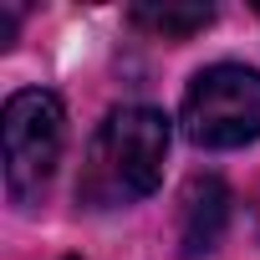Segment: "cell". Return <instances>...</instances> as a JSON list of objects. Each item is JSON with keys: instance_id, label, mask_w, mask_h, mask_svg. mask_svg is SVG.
I'll use <instances>...</instances> for the list:
<instances>
[{"instance_id": "1", "label": "cell", "mask_w": 260, "mask_h": 260, "mask_svg": "<svg viewBox=\"0 0 260 260\" xmlns=\"http://www.w3.org/2000/svg\"><path fill=\"white\" fill-rule=\"evenodd\" d=\"M169 158V117L158 107H117L87 143L77 199L87 209H122L158 189Z\"/></svg>"}, {"instance_id": "6", "label": "cell", "mask_w": 260, "mask_h": 260, "mask_svg": "<svg viewBox=\"0 0 260 260\" xmlns=\"http://www.w3.org/2000/svg\"><path fill=\"white\" fill-rule=\"evenodd\" d=\"M11 36H16V11L0 16V46H11Z\"/></svg>"}, {"instance_id": "5", "label": "cell", "mask_w": 260, "mask_h": 260, "mask_svg": "<svg viewBox=\"0 0 260 260\" xmlns=\"http://www.w3.org/2000/svg\"><path fill=\"white\" fill-rule=\"evenodd\" d=\"M214 21L209 6H133V26L153 31V36H169V41H184L194 31H204Z\"/></svg>"}, {"instance_id": "4", "label": "cell", "mask_w": 260, "mask_h": 260, "mask_svg": "<svg viewBox=\"0 0 260 260\" xmlns=\"http://www.w3.org/2000/svg\"><path fill=\"white\" fill-rule=\"evenodd\" d=\"M224 224H230V189H224L214 174L189 179L184 204H179V250H184V260L209 255V250L219 245Z\"/></svg>"}, {"instance_id": "2", "label": "cell", "mask_w": 260, "mask_h": 260, "mask_svg": "<svg viewBox=\"0 0 260 260\" xmlns=\"http://www.w3.org/2000/svg\"><path fill=\"white\" fill-rule=\"evenodd\" d=\"M6 194L31 209L56 164H61V143H67V112H61V97L56 92H41V87H26L6 102Z\"/></svg>"}, {"instance_id": "3", "label": "cell", "mask_w": 260, "mask_h": 260, "mask_svg": "<svg viewBox=\"0 0 260 260\" xmlns=\"http://www.w3.org/2000/svg\"><path fill=\"white\" fill-rule=\"evenodd\" d=\"M184 138L199 148H245L260 138V72L219 61L204 67L179 107Z\"/></svg>"}]
</instances>
